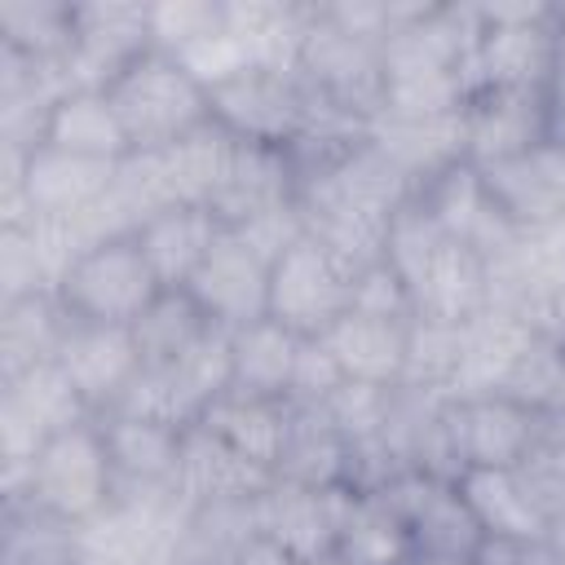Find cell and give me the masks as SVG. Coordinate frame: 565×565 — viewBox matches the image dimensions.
<instances>
[{"label": "cell", "mask_w": 565, "mask_h": 565, "mask_svg": "<svg viewBox=\"0 0 565 565\" xmlns=\"http://www.w3.org/2000/svg\"><path fill=\"white\" fill-rule=\"evenodd\" d=\"M521 322L539 340H547V344H556L565 353V278H556L552 287H543L539 296H530L525 309H521Z\"/></svg>", "instance_id": "681fc988"}, {"label": "cell", "mask_w": 565, "mask_h": 565, "mask_svg": "<svg viewBox=\"0 0 565 565\" xmlns=\"http://www.w3.org/2000/svg\"><path fill=\"white\" fill-rule=\"evenodd\" d=\"M102 441L110 455L115 490H181L177 468H181V437L185 428L141 419V415H97Z\"/></svg>", "instance_id": "ac0fdd59"}, {"label": "cell", "mask_w": 565, "mask_h": 565, "mask_svg": "<svg viewBox=\"0 0 565 565\" xmlns=\"http://www.w3.org/2000/svg\"><path fill=\"white\" fill-rule=\"evenodd\" d=\"M40 291H57V278H53L35 234L26 225L0 230V300L40 296Z\"/></svg>", "instance_id": "ee69618b"}, {"label": "cell", "mask_w": 565, "mask_h": 565, "mask_svg": "<svg viewBox=\"0 0 565 565\" xmlns=\"http://www.w3.org/2000/svg\"><path fill=\"white\" fill-rule=\"evenodd\" d=\"M185 291L212 318V327L243 331L269 318V260H260L234 230H221L216 247L185 282Z\"/></svg>", "instance_id": "4fadbf2b"}, {"label": "cell", "mask_w": 565, "mask_h": 565, "mask_svg": "<svg viewBox=\"0 0 565 565\" xmlns=\"http://www.w3.org/2000/svg\"><path fill=\"white\" fill-rule=\"evenodd\" d=\"M296 203V172L278 146H256L234 137V154L225 163V177L207 203V212L221 221V230H238L274 207Z\"/></svg>", "instance_id": "e0dca14e"}, {"label": "cell", "mask_w": 565, "mask_h": 565, "mask_svg": "<svg viewBox=\"0 0 565 565\" xmlns=\"http://www.w3.org/2000/svg\"><path fill=\"white\" fill-rule=\"evenodd\" d=\"M344 503H349V486L322 490L274 477L269 490L256 494V525L291 565H327L335 561Z\"/></svg>", "instance_id": "30bf717a"}, {"label": "cell", "mask_w": 565, "mask_h": 565, "mask_svg": "<svg viewBox=\"0 0 565 565\" xmlns=\"http://www.w3.org/2000/svg\"><path fill=\"white\" fill-rule=\"evenodd\" d=\"M556 415H565V375H561V393H556V406H552Z\"/></svg>", "instance_id": "6f0895ef"}, {"label": "cell", "mask_w": 565, "mask_h": 565, "mask_svg": "<svg viewBox=\"0 0 565 565\" xmlns=\"http://www.w3.org/2000/svg\"><path fill=\"white\" fill-rule=\"evenodd\" d=\"M300 340L305 335L287 331L274 318H260L243 331H230V388L252 393V397L287 402Z\"/></svg>", "instance_id": "d6a6232c"}, {"label": "cell", "mask_w": 565, "mask_h": 565, "mask_svg": "<svg viewBox=\"0 0 565 565\" xmlns=\"http://www.w3.org/2000/svg\"><path fill=\"white\" fill-rule=\"evenodd\" d=\"M415 194H419L415 181L371 141V128H366V141L331 177L296 190V199H322V203H340V207H353V212H366V216H384V221L397 207H406Z\"/></svg>", "instance_id": "7402d4cb"}, {"label": "cell", "mask_w": 565, "mask_h": 565, "mask_svg": "<svg viewBox=\"0 0 565 565\" xmlns=\"http://www.w3.org/2000/svg\"><path fill=\"white\" fill-rule=\"evenodd\" d=\"M353 309V274L309 234L269 265V318L318 340Z\"/></svg>", "instance_id": "ba28073f"}, {"label": "cell", "mask_w": 565, "mask_h": 565, "mask_svg": "<svg viewBox=\"0 0 565 565\" xmlns=\"http://www.w3.org/2000/svg\"><path fill=\"white\" fill-rule=\"evenodd\" d=\"M221 238V221L207 207L172 203L137 230V243L163 287H185Z\"/></svg>", "instance_id": "4316f807"}, {"label": "cell", "mask_w": 565, "mask_h": 565, "mask_svg": "<svg viewBox=\"0 0 565 565\" xmlns=\"http://www.w3.org/2000/svg\"><path fill=\"white\" fill-rule=\"evenodd\" d=\"M393 388H397V384H393ZM393 388L344 380V384L327 397L322 411L335 419V428H340L349 441H366V437H380L384 415H388V402H393Z\"/></svg>", "instance_id": "f6af8a7d"}, {"label": "cell", "mask_w": 565, "mask_h": 565, "mask_svg": "<svg viewBox=\"0 0 565 565\" xmlns=\"http://www.w3.org/2000/svg\"><path fill=\"white\" fill-rule=\"evenodd\" d=\"M212 331V318L194 305V296L185 287H163L154 296V305L132 322L137 349H141V366H172L181 358H190Z\"/></svg>", "instance_id": "8d00e7d4"}, {"label": "cell", "mask_w": 565, "mask_h": 565, "mask_svg": "<svg viewBox=\"0 0 565 565\" xmlns=\"http://www.w3.org/2000/svg\"><path fill=\"white\" fill-rule=\"evenodd\" d=\"M75 40L71 0H4L0 4V49L26 53L35 62H66Z\"/></svg>", "instance_id": "74e56055"}, {"label": "cell", "mask_w": 565, "mask_h": 565, "mask_svg": "<svg viewBox=\"0 0 565 565\" xmlns=\"http://www.w3.org/2000/svg\"><path fill=\"white\" fill-rule=\"evenodd\" d=\"M411 322H415V318H411ZM411 322L375 318V313L349 309V313H344L331 331H322L318 340L327 344V353L335 358V366L344 371V380L393 388V384L402 380V366H406V335H411Z\"/></svg>", "instance_id": "cb8c5ba5"}, {"label": "cell", "mask_w": 565, "mask_h": 565, "mask_svg": "<svg viewBox=\"0 0 565 565\" xmlns=\"http://www.w3.org/2000/svg\"><path fill=\"white\" fill-rule=\"evenodd\" d=\"M335 561L340 565H411L415 547H411L406 516L380 490H349Z\"/></svg>", "instance_id": "4dcf8cb0"}, {"label": "cell", "mask_w": 565, "mask_h": 565, "mask_svg": "<svg viewBox=\"0 0 565 565\" xmlns=\"http://www.w3.org/2000/svg\"><path fill=\"white\" fill-rule=\"evenodd\" d=\"M256 534H260L256 499L194 503L185 512V521H181L163 565H234Z\"/></svg>", "instance_id": "1f68e13d"}, {"label": "cell", "mask_w": 565, "mask_h": 565, "mask_svg": "<svg viewBox=\"0 0 565 565\" xmlns=\"http://www.w3.org/2000/svg\"><path fill=\"white\" fill-rule=\"evenodd\" d=\"M530 327L521 322V313L508 309H486L472 322H463V349H459V375L450 397H486L499 393L508 371L516 366L521 349L530 344Z\"/></svg>", "instance_id": "f1b7e54d"}, {"label": "cell", "mask_w": 565, "mask_h": 565, "mask_svg": "<svg viewBox=\"0 0 565 565\" xmlns=\"http://www.w3.org/2000/svg\"><path fill=\"white\" fill-rule=\"evenodd\" d=\"M459 349H463V327L455 322H428L415 318L406 335V366H402V388L419 393H450L459 375Z\"/></svg>", "instance_id": "ab89813d"}, {"label": "cell", "mask_w": 565, "mask_h": 565, "mask_svg": "<svg viewBox=\"0 0 565 565\" xmlns=\"http://www.w3.org/2000/svg\"><path fill=\"white\" fill-rule=\"evenodd\" d=\"M543 415L503 397H455V437H459V459L468 468H516V459L530 450Z\"/></svg>", "instance_id": "d6986e66"}, {"label": "cell", "mask_w": 565, "mask_h": 565, "mask_svg": "<svg viewBox=\"0 0 565 565\" xmlns=\"http://www.w3.org/2000/svg\"><path fill=\"white\" fill-rule=\"evenodd\" d=\"M234 565H291V561H287V556H282L265 534H256V539L243 547V556H238Z\"/></svg>", "instance_id": "f5cc1de1"}, {"label": "cell", "mask_w": 565, "mask_h": 565, "mask_svg": "<svg viewBox=\"0 0 565 565\" xmlns=\"http://www.w3.org/2000/svg\"><path fill=\"white\" fill-rule=\"evenodd\" d=\"M71 327V309L57 291L0 300V380H18L35 366L57 362Z\"/></svg>", "instance_id": "484cf974"}, {"label": "cell", "mask_w": 565, "mask_h": 565, "mask_svg": "<svg viewBox=\"0 0 565 565\" xmlns=\"http://www.w3.org/2000/svg\"><path fill=\"white\" fill-rule=\"evenodd\" d=\"M296 75L309 88L313 106L349 115V119H358L366 128L384 110V97H388L384 44L340 31L322 13L318 0H313V18H309V31H305V44H300Z\"/></svg>", "instance_id": "7a4b0ae2"}, {"label": "cell", "mask_w": 565, "mask_h": 565, "mask_svg": "<svg viewBox=\"0 0 565 565\" xmlns=\"http://www.w3.org/2000/svg\"><path fill=\"white\" fill-rule=\"evenodd\" d=\"M468 508L477 512L486 539H516V543H547V516L530 503L525 486L512 468H468L459 477Z\"/></svg>", "instance_id": "836d02e7"}, {"label": "cell", "mask_w": 565, "mask_h": 565, "mask_svg": "<svg viewBox=\"0 0 565 565\" xmlns=\"http://www.w3.org/2000/svg\"><path fill=\"white\" fill-rule=\"evenodd\" d=\"M547 141V88H477L463 102V159L490 168Z\"/></svg>", "instance_id": "7c38bea8"}, {"label": "cell", "mask_w": 565, "mask_h": 565, "mask_svg": "<svg viewBox=\"0 0 565 565\" xmlns=\"http://www.w3.org/2000/svg\"><path fill=\"white\" fill-rule=\"evenodd\" d=\"M0 565H84L79 521L40 503L0 508Z\"/></svg>", "instance_id": "d590c367"}, {"label": "cell", "mask_w": 565, "mask_h": 565, "mask_svg": "<svg viewBox=\"0 0 565 565\" xmlns=\"http://www.w3.org/2000/svg\"><path fill=\"white\" fill-rule=\"evenodd\" d=\"M234 154V137L212 119L203 124L199 132H190L185 141H177L172 150H163V163H168V181H172V194L177 203H194V207H207L221 177H225V163Z\"/></svg>", "instance_id": "f35d334b"}, {"label": "cell", "mask_w": 565, "mask_h": 565, "mask_svg": "<svg viewBox=\"0 0 565 565\" xmlns=\"http://www.w3.org/2000/svg\"><path fill=\"white\" fill-rule=\"evenodd\" d=\"M556 57H561V66H565V4L556 9Z\"/></svg>", "instance_id": "11a10c76"}, {"label": "cell", "mask_w": 565, "mask_h": 565, "mask_svg": "<svg viewBox=\"0 0 565 565\" xmlns=\"http://www.w3.org/2000/svg\"><path fill=\"white\" fill-rule=\"evenodd\" d=\"M561 375H565V353L556 344L530 335V344L521 349V358L508 371V380H503L499 393L512 397V402H521V406H530V411H539V415H547L556 406Z\"/></svg>", "instance_id": "b9f144b4"}, {"label": "cell", "mask_w": 565, "mask_h": 565, "mask_svg": "<svg viewBox=\"0 0 565 565\" xmlns=\"http://www.w3.org/2000/svg\"><path fill=\"white\" fill-rule=\"evenodd\" d=\"M159 291L163 282L154 278L137 234L102 238L97 247L75 256L57 282V296L75 318L110 322V327H132L154 305Z\"/></svg>", "instance_id": "277c9868"}, {"label": "cell", "mask_w": 565, "mask_h": 565, "mask_svg": "<svg viewBox=\"0 0 565 565\" xmlns=\"http://www.w3.org/2000/svg\"><path fill=\"white\" fill-rule=\"evenodd\" d=\"M481 9V40L472 53L477 88H547L556 75V9L547 0H494Z\"/></svg>", "instance_id": "3957f363"}, {"label": "cell", "mask_w": 565, "mask_h": 565, "mask_svg": "<svg viewBox=\"0 0 565 565\" xmlns=\"http://www.w3.org/2000/svg\"><path fill=\"white\" fill-rule=\"evenodd\" d=\"M349 463H353V441L335 428V419L322 406L287 402V428L274 459V477L331 490V486H349Z\"/></svg>", "instance_id": "603a6c76"}, {"label": "cell", "mask_w": 565, "mask_h": 565, "mask_svg": "<svg viewBox=\"0 0 565 565\" xmlns=\"http://www.w3.org/2000/svg\"><path fill=\"white\" fill-rule=\"evenodd\" d=\"M234 234H238L260 260L274 265L282 252H291V247L305 238V212H300V203H287V207H274V212H265V216L238 225Z\"/></svg>", "instance_id": "c3c4849f"}, {"label": "cell", "mask_w": 565, "mask_h": 565, "mask_svg": "<svg viewBox=\"0 0 565 565\" xmlns=\"http://www.w3.org/2000/svg\"><path fill=\"white\" fill-rule=\"evenodd\" d=\"M225 22V0H154L150 4V31L154 49L185 53L203 35H212Z\"/></svg>", "instance_id": "7bdbcfd3"}, {"label": "cell", "mask_w": 565, "mask_h": 565, "mask_svg": "<svg viewBox=\"0 0 565 565\" xmlns=\"http://www.w3.org/2000/svg\"><path fill=\"white\" fill-rule=\"evenodd\" d=\"M84 419H93V411L57 362L0 380V459H35L49 437Z\"/></svg>", "instance_id": "8fae6325"}, {"label": "cell", "mask_w": 565, "mask_h": 565, "mask_svg": "<svg viewBox=\"0 0 565 565\" xmlns=\"http://www.w3.org/2000/svg\"><path fill=\"white\" fill-rule=\"evenodd\" d=\"M419 203L433 212V221L463 247H472L486 260H499L512 243H516V225L503 216V207L494 203V194L481 181V168H472L468 159L446 168L441 177H433L428 185H419Z\"/></svg>", "instance_id": "9a60e30c"}, {"label": "cell", "mask_w": 565, "mask_h": 565, "mask_svg": "<svg viewBox=\"0 0 565 565\" xmlns=\"http://www.w3.org/2000/svg\"><path fill=\"white\" fill-rule=\"evenodd\" d=\"M154 49L150 4L137 0H88L75 4V40L66 53L71 88H110L132 62Z\"/></svg>", "instance_id": "9c48e42d"}, {"label": "cell", "mask_w": 565, "mask_h": 565, "mask_svg": "<svg viewBox=\"0 0 565 565\" xmlns=\"http://www.w3.org/2000/svg\"><path fill=\"white\" fill-rule=\"evenodd\" d=\"M106 93L124 119L132 150H172L190 132L212 124L207 88L163 49H150L141 62H132Z\"/></svg>", "instance_id": "6da1fadb"}, {"label": "cell", "mask_w": 565, "mask_h": 565, "mask_svg": "<svg viewBox=\"0 0 565 565\" xmlns=\"http://www.w3.org/2000/svg\"><path fill=\"white\" fill-rule=\"evenodd\" d=\"M353 309L358 313H375V318H397V322L415 318L411 287L402 282V274L388 260H380V265H371L366 274L353 278Z\"/></svg>", "instance_id": "bcb514c9"}, {"label": "cell", "mask_w": 565, "mask_h": 565, "mask_svg": "<svg viewBox=\"0 0 565 565\" xmlns=\"http://www.w3.org/2000/svg\"><path fill=\"white\" fill-rule=\"evenodd\" d=\"M212 97V119L238 137V141H256V146H287L313 115V97L300 84L296 71H278V66H247L238 75H230L225 84L207 88Z\"/></svg>", "instance_id": "52a82bcc"}, {"label": "cell", "mask_w": 565, "mask_h": 565, "mask_svg": "<svg viewBox=\"0 0 565 565\" xmlns=\"http://www.w3.org/2000/svg\"><path fill=\"white\" fill-rule=\"evenodd\" d=\"M340 384H344V371L335 366V358L327 353V344L322 340H300L287 402H296V406H327V397Z\"/></svg>", "instance_id": "7dc6e473"}, {"label": "cell", "mask_w": 565, "mask_h": 565, "mask_svg": "<svg viewBox=\"0 0 565 565\" xmlns=\"http://www.w3.org/2000/svg\"><path fill=\"white\" fill-rule=\"evenodd\" d=\"M411 300H415V318L455 322V327L472 322L477 313L490 309V260L446 238L428 256V265L411 278Z\"/></svg>", "instance_id": "ffe728a7"}, {"label": "cell", "mask_w": 565, "mask_h": 565, "mask_svg": "<svg viewBox=\"0 0 565 565\" xmlns=\"http://www.w3.org/2000/svg\"><path fill=\"white\" fill-rule=\"evenodd\" d=\"M481 181L516 230H543L565 221V150L556 141L481 168Z\"/></svg>", "instance_id": "2e32d148"}, {"label": "cell", "mask_w": 565, "mask_h": 565, "mask_svg": "<svg viewBox=\"0 0 565 565\" xmlns=\"http://www.w3.org/2000/svg\"><path fill=\"white\" fill-rule=\"evenodd\" d=\"M327 565H340V561H327Z\"/></svg>", "instance_id": "680465c9"}, {"label": "cell", "mask_w": 565, "mask_h": 565, "mask_svg": "<svg viewBox=\"0 0 565 565\" xmlns=\"http://www.w3.org/2000/svg\"><path fill=\"white\" fill-rule=\"evenodd\" d=\"M309 18L313 0H225V26L243 44L252 66L296 71Z\"/></svg>", "instance_id": "83f0119b"}, {"label": "cell", "mask_w": 565, "mask_h": 565, "mask_svg": "<svg viewBox=\"0 0 565 565\" xmlns=\"http://www.w3.org/2000/svg\"><path fill=\"white\" fill-rule=\"evenodd\" d=\"M40 146H57V150H71L84 159H106V163H119L132 154L124 119H119L110 93H102V88H71L53 106Z\"/></svg>", "instance_id": "f546056e"}, {"label": "cell", "mask_w": 565, "mask_h": 565, "mask_svg": "<svg viewBox=\"0 0 565 565\" xmlns=\"http://www.w3.org/2000/svg\"><path fill=\"white\" fill-rule=\"evenodd\" d=\"M547 141L565 150V66H556V75L547 79Z\"/></svg>", "instance_id": "816d5d0a"}, {"label": "cell", "mask_w": 565, "mask_h": 565, "mask_svg": "<svg viewBox=\"0 0 565 565\" xmlns=\"http://www.w3.org/2000/svg\"><path fill=\"white\" fill-rule=\"evenodd\" d=\"M110 494H115V472L102 441V424L84 419L35 450L22 503H40L66 521H88L110 503Z\"/></svg>", "instance_id": "5b68a950"}, {"label": "cell", "mask_w": 565, "mask_h": 565, "mask_svg": "<svg viewBox=\"0 0 565 565\" xmlns=\"http://www.w3.org/2000/svg\"><path fill=\"white\" fill-rule=\"evenodd\" d=\"M543 543H516V539H486L472 565H543Z\"/></svg>", "instance_id": "f907efd6"}, {"label": "cell", "mask_w": 565, "mask_h": 565, "mask_svg": "<svg viewBox=\"0 0 565 565\" xmlns=\"http://www.w3.org/2000/svg\"><path fill=\"white\" fill-rule=\"evenodd\" d=\"M371 141L419 185L441 177L446 168L463 163V110L459 115H375L371 119Z\"/></svg>", "instance_id": "d4e9b609"}, {"label": "cell", "mask_w": 565, "mask_h": 565, "mask_svg": "<svg viewBox=\"0 0 565 565\" xmlns=\"http://www.w3.org/2000/svg\"><path fill=\"white\" fill-rule=\"evenodd\" d=\"M547 552H552L556 561H565V512L547 521Z\"/></svg>", "instance_id": "db71d44e"}, {"label": "cell", "mask_w": 565, "mask_h": 565, "mask_svg": "<svg viewBox=\"0 0 565 565\" xmlns=\"http://www.w3.org/2000/svg\"><path fill=\"white\" fill-rule=\"evenodd\" d=\"M57 366L66 371V380L75 384V393L84 397V406L97 415L115 411L119 397L128 393V384L141 371V349L132 327H110V322H88L71 313Z\"/></svg>", "instance_id": "5bb4252c"}, {"label": "cell", "mask_w": 565, "mask_h": 565, "mask_svg": "<svg viewBox=\"0 0 565 565\" xmlns=\"http://www.w3.org/2000/svg\"><path fill=\"white\" fill-rule=\"evenodd\" d=\"M199 428H207L212 437H221L225 446H234L238 455H247V459H256V463H265L274 472V459H278V446H282V428H287V402L225 388L199 415Z\"/></svg>", "instance_id": "e575fe53"}, {"label": "cell", "mask_w": 565, "mask_h": 565, "mask_svg": "<svg viewBox=\"0 0 565 565\" xmlns=\"http://www.w3.org/2000/svg\"><path fill=\"white\" fill-rule=\"evenodd\" d=\"M0 185H22L31 221H79L106 203L115 185V163L84 159L57 146H0Z\"/></svg>", "instance_id": "8992f818"}, {"label": "cell", "mask_w": 565, "mask_h": 565, "mask_svg": "<svg viewBox=\"0 0 565 565\" xmlns=\"http://www.w3.org/2000/svg\"><path fill=\"white\" fill-rule=\"evenodd\" d=\"M274 481V472L247 455H238L234 446H225L221 437H212L207 428L190 424L181 437V468H177V486L181 499L194 503H225V499H256L265 494Z\"/></svg>", "instance_id": "44dd1931"}, {"label": "cell", "mask_w": 565, "mask_h": 565, "mask_svg": "<svg viewBox=\"0 0 565 565\" xmlns=\"http://www.w3.org/2000/svg\"><path fill=\"white\" fill-rule=\"evenodd\" d=\"M516 481L525 486L530 503L552 521L565 512V415L547 411L530 450L516 459Z\"/></svg>", "instance_id": "60d3db41"}, {"label": "cell", "mask_w": 565, "mask_h": 565, "mask_svg": "<svg viewBox=\"0 0 565 565\" xmlns=\"http://www.w3.org/2000/svg\"><path fill=\"white\" fill-rule=\"evenodd\" d=\"M411 565H472V561H428V556H415Z\"/></svg>", "instance_id": "9f6ffc18"}]
</instances>
